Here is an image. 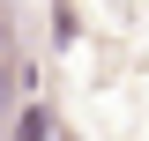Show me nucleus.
I'll return each instance as SVG.
<instances>
[{
	"label": "nucleus",
	"instance_id": "obj_1",
	"mask_svg": "<svg viewBox=\"0 0 149 141\" xmlns=\"http://www.w3.org/2000/svg\"><path fill=\"white\" fill-rule=\"evenodd\" d=\"M15 141H52V119H45V104H30L15 119Z\"/></svg>",
	"mask_w": 149,
	"mask_h": 141
},
{
	"label": "nucleus",
	"instance_id": "obj_2",
	"mask_svg": "<svg viewBox=\"0 0 149 141\" xmlns=\"http://www.w3.org/2000/svg\"><path fill=\"white\" fill-rule=\"evenodd\" d=\"M0 111H15V67L0 59Z\"/></svg>",
	"mask_w": 149,
	"mask_h": 141
}]
</instances>
